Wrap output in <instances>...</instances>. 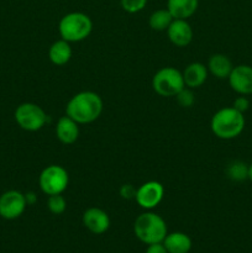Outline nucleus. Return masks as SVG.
<instances>
[{
  "instance_id": "1",
  "label": "nucleus",
  "mask_w": 252,
  "mask_h": 253,
  "mask_svg": "<svg viewBox=\"0 0 252 253\" xmlns=\"http://www.w3.org/2000/svg\"><path fill=\"white\" fill-rule=\"evenodd\" d=\"M103 113V100L94 91L85 90L71 98L66 106V114L79 125L91 124L98 120Z\"/></svg>"
},
{
  "instance_id": "2",
  "label": "nucleus",
  "mask_w": 252,
  "mask_h": 253,
  "mask_svg": "<svg viewBox=\"0 0 252 253\" xmlns=\"http://www.w3.org/2000/svg\"><path fill=\"white\" fill-rule=\"evenodd\" d=\"M210 128L217 138L232 140L241 135L245 128L244 114L237 111L232 106L222 108L212 115Z\"/></svg>"
},
{
  "instance_id": "3",
  "label": "nucleus",
  "mask_w": 252,
  "mask_h": 253,
  "mask_svg": "<svg viewBox=\"0 0 252 253\" xmlns=\"http://www.w3.org/2000/svg\"><path fill=\"white\" fill-rule=\"evenodd\" d=\"M133 232L143 244H160L167 236V225L160 215L146 211L138 215L136 219L133 224Z\"/></svg>"
},
{
  "instance_id": "4",
  "label": "nucleus",
  "mask_w": 252,
  "mask_h": 253,
  "mask_svg": "<svg viewBox=\"0 0 252 253\" xmlns=\"http://www.w3.org/2000/svg\"><path fill=\"white\" fill-rule=\"evenodd\" d=\"M93 30L91 19L84 12H69L64 15L58 24V31L62 40L67 42H81L89 37Z\"/></svg>"
},
{
  "instance_id": "5",
  "label": "nucleus",
  "mask_w": 252,
  "mask_h": 253,
  "mask_svg": "<svg viewBox=\"0 0 252 253\" xmlns=\"http://www.w3.org/2000/svg\"><path fill=\"white\" fill-rule=\"evenodd\" d=\"M182 72L173 67H165L156 72L152 78V88L158 95L170 98L175 96L184 88Z\"/></svg>"
},
{
  "instance_id": "6",
  "label": "nucleus",
  "mask_w": 252,
  "mask_h": 253,
  "mask_svg": "<svg viewBox=\"0 0 252 253\" xmlns=\"http://www.w3.org/2000/svg\"><path fill=\"white\" fill-rule=\"evenodd\" d=\"M69 184V175L66 168L58 165L47 166L39 177V185L46 195L62 194Z\"/></svg>"
},
{
  "instance_id": "7",
  "label": "nucleus",
  "mask_w": 252,
  "mask_h": 253,
  "mask_svg": "<svg viewBox=\"0 0 252 253\" xmlns=\"http://www.w3.org/2000/svg\"><path fill=\"white\" fill-rule=\"evenodd\" d=\"M15 121L25 131L35 132L46 125L47 114L43 109L35 103H22L15 109Z\"/></svg>"
},
{
  "instance_id": "8",
  "label": "nucleus",
  "mask_w": 252,
  "mask_h": 253,
  "mask_svg": "<svg viewBox=\"0 0 252 253\" xmlns=\"http://www.w3.org/2000/svg\"><path fill=\"white\" fill-rule=\"evenodd\" d=\"M26 207V198L20 190H7L0 195V216L2 219H17L24 214Z\"/></svg>"
},
{
  "instance_id": "9",
  "label": "nucleus",
  "mask_w": 252,
  "mask_h": 253,
  "mask_svg": "<svg viewBox=\"0 0 252 253\" xmlns=\"http://www.w3.org/2000/svg\"><path fill=\"white\" fill-rule=\"evenodd\" d=\"M165 197V187L157 180H150L136 190L135 200L142 209L152 210L163 200Z\"/></svg>"
},
{
  "instance_id": "10",
  "label": "nucleus",
  "mask_w": 252,
  "mask_h": 253,
  "mask_svg": "<svg viewBox=\"0 0 252 253\" xmlns=\"http://www.w3.org/2000/svg\"><path fill=\"white\" fill-rule=\"evenodd\" d=\"M229 84L234 91L240 95L252 94V67L240 64L232 68L229 76Z\"/></svg>"
},
{
  "instance_id": "11",
  "label": "nucleus",
  "mask_w": 252,
  "mask_h": 253,
  "mask_svg": "<svg viewBox=\"0 0 252 253\" xmlns=\"http://www.w3.org/2000/svg\"><path fill=\"white\" fill-rule=\"evenodd\" d=\"M83 225L91 234L101 235L110 227V217L100 208H89L83 214Z\"/></svg>"
},
{
  "instance_id": "12",
  "label": "nucleus",
  "mask_w": 252,
  "mask_h": 253,
  "mask_svg": "<svg viewBox=\"0 0 252 253\" xmlns=\"http://www.w3.org/2000/svg\"><path fill=\"white\" fill-rule=\"evenodd\" d=\"M169 41L177 47H185L192 42L193 29L187 20L174 19L167 29Z\"/></svg>"
},
{
  "instance_id": "13",
  "label": "nucleus",
  "mask_w": 252,
  "mask_h": 253,
  "mask_svg": "<svg viewBox=\"0 0 252 253\" xmlns=\"http://www.w3.org/2000/svg\"><path fill=\"white\" fill-rule=\"evenodd\" d=\"M208 73H209L208 67L200 62H193V63L188 64L184 71L182 72L184 85L190 89L199 88L207 82Z\"/></svg>"
},
{
  "instance_id": "14",
  "label": "nucleus",
  "mask_w": 252,
  "mask_h": 253,
  "mask_svg": "<svg viewBox=\"0 0 252 253\" xmlns=\"http://www.w3.org/2000/svg\"><path fill=\"white\" fill-rule=\"evenodd\" d=\"M56 136L63 145H73L79 136V124L69 116H62L56 125Z\"/></svg>"
},
{
  "instance_id": "15",
  "label": "nucleus",
  "mask_w": 252,
  "mask_h": 253,
  "mask_svg": "<svg viewBox=\"0 0 252 253\" xmlns=\"http://www.w3.org/2000/svg\"><path fill=\"white\" fill-rule=\"evenodd\" d=\"M199 6V0H168L167 10L173 19L187 20L195 14Z\"/></svg>"
},
{
  "instance_id": "16",
  "label": "nucleus",
  "mask_w": 252,
  "mask_h": 253,
  "mask_svg": "<svg viewBox=\"0 0 252 253\" xmlns=\"http://www.w3.org/2000/svg\"><path fill=\"white\" fill-rule=\"evenodd\" d=\"M208 71L216 77L217 79H226L229 78L230 73H231L232 68V62L231 59L227 56L221 53H215L212 54L208 62Z\"/></svg>"
},
{
  "instance_id": "17",
  "label": "nucleus",
  "mask_w": 252,
  "mask_h": 253,
  "mask_svg": "<svg viewBox=\"0 0 252 253\" xmlns=\"http://www.w3.org/2000/svg\"><path fill=\"white\" fill-rule=\"evenodd\" d=\"M48 58L56 66H64L72 58V47L66 40H57L48 49Z\"/></svg>"
},
{
  "instance_id": "18",
  "label": "nucleus",
  "mask_w": 252,
  "mask_h": 253,
  "mask_svg": "<svg viewBox=\"0 0 252 253\" xmlns=\"http://www.w3.org/2000/svg\"><path fill=\"white\" fill-rule=\"evenodd\" d=\"M168 253H188L192 249V240L183 232H172L162 242Z\"/></svg>"
},
{
  "instance_id": "19",
  "label": "nucleus",
  "mask_w": 252,
  "mask_h": 253,
  "mask_svg": "<svg viewBox=\"0 0 252 253\" xmlns=\"http://www.w3.org/2000/svg\"><path fill=\"white\" fill-rule=\"evenodd\" d=\"M173 20L174 19L167 9H158L150 15L148 25L155 31H167Z\"/></svg>"
},
{
  "instance_id": "20",
  "label": "nucleus",
  "mask_w": 252,
  "mask_h": 253,
  "mask_svg": "<svg viewBox=\"0 0 252 253\" xmlns=\"http://www.w3.org/2000/svg\"><path fill=\"white\" fill-rule=\"evenodd\" d=\"M226 174L234 182H242L249 178V166L241 161H234L227 166Z\"/></svg>"
},
{
  "instance_id": "21",
  "label": "nucleus",
  "mask_w": 252,
  "mask_h": 253,
  "mask_svg": "<svg viewBox=\"0 0 252 253\" xmlns=\"http://www.w3.org/2000/svg\"><path fill=\"white\" fill-rule=\"evenodd\" d=\"M47 208H48L49 211L54 215L63 214L67 209L66 198H64L62 194L48 195V200H47Z\"/></svg>"
},
{
  "instance_id": "22",
  "label": "nucleus",
  "mask_w": 252,
  "mask_h": 253,
  "mask_svg": "<svg viewBox=\"0 0 252 253\" xmlns=\"http://www.w3.org/2000/svg\"><path fill=\"white\" fill-rule=\"evenodd\" d=\"M175 100L182 108H192L195 103V95L190 88H184L175 95Z\"/></svg>"
},
{
  "instance_id": "23",
  "label": "nucleus",
  "mask_w": 252,
  "mask_h": 253,
  "mask_svg": "<svg viewBox=\"0 0 252 253\" xmlns=\"http://www.w3.org/2000/svg\"><path fill=\"white\" fill-rule=\"evenodd\" d=\"M121 7L128 14H136L145 9L147 0H120Z\"/></svg>"
},
{
  "instance_id": "24",
  "label": "nucleus",
  "mask_w": 252,
  "mask_h": 253,
  "mask_svg": "<svg viewBox=\"0 0 252 253\" xmlns=\"http://www.w3.org/2000/svg\"><path fill=\"white\" fill-rule=\"evenodd\" d=\"M232 108L236 109L237 111H240V113L244 114L245 111L249 110L250 100L245 95L239 96V98H236L234 100V104H232Z\"/></svg>"
},
{
  "instance_id": "25",
  "label": "nucleus",
  "mask_w": 252,
  "mask_h": 253,
  "mask_svg": "<svg viewBox=\"0 0 252 253\" xmlns=\"http://www.w3.org/2000/svg\"><path fill=\"white\" fill-rule=\"evenodd\" d=\"M136 190L137 189H136L132 184H124L123 187L120 188L121 198H123V199H126V200L135 199Z\"/></svg>"
},
{
  "instance_id": "26",
  "label": "nucleus",
  "mask_w": 252,
  "mask_h": 253,
  "mask_svg": "<svg viewBox=\"0 0 252 253\" xmlns=\"http://www.w3.org/2000/svg\"><path fill=\"white\" fill-rule=\"evenodd\" d=\"M146 253H168V251L166 250L165 245L160 242V244L148 245V249L146 250Z\"/></svg>"
},
{
  "instance_id": "27",
  "label": "nucleus",
  "mask_w": 252,
  "mask_h": 253,
  "mask_svg": "<svg viewBox=\"0 0 252 253\" xmlns=\"http://www.w3.org/2000/svg\"><path fill=\"white\" fill-rule=\"evenodd\" d=\"M25 198H26L27 205H34L37 202V195L34 192L25 193Z\"/></svg>"
},
{
  "instance_id": "28",
  "label": "nucleus",
  "mask_w": 252,
  "mask_h": 253,
  "mask_svg": "<svg viewBox=\"0 0 252 253\" xmlns=\"http://www.w3.org/2000/svg\"><path fill=\"white\" fill-rule=\"evenodd\" d=\"M249 179L252 182V163L249 166Z\"/></svg>"
}]
</instances>
